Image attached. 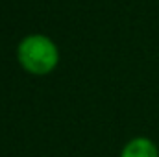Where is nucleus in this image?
I'll return each mask as SVG.
<instances>
[{
	"label": "nucleus",
	"mask_w": 159,
	"mask_h": 157,
	"mask_svg": "<svg viewBox=\"0 0 159 157\" xmlns=\"http://www.w3.org/2000/svg\"><path fill=\"white\" fill-rule=\"evenodd\" d=\"M17 61L32 76H46L59 65V48L44 34H28L17 44Z\"/></svg>",
	"instance_id": "nucleus-1"
},
{
	"label": "nucleus",
	"mask_w": 159,
	"mask_h": 157,
	"mask_svg": "<svg viewBox=\"0 0 159 157\" xmlns=\"http://www.w3.org/2000/svg\"><path fill=\"white\" fill-rule=\"evenodd\" d=\"M120 157H159V150L152 139L139 135L124 144Z\"/></svg>",
	"instance_id": "nucleus-2"
}]
</instances>
